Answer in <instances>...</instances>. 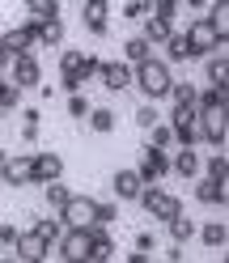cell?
<instances>
[{"mask_svg":"<svg viewBox=\"0 0 229 263\" xmlns=\"http://www.w3.org/2000/svg\"><path fill=\"white\" fill-rule=\"evenodd\" d=\"M64 110H68V119H85V115H89V98L85 93H68V102H64Z\"/></svg>","mask_w":229,"mask_h":263,"instance_id":"obj_39","label":"cell"},{"mask_svg":"<svg viewBox=\"0 0 229 263\" xmlns=\"http://www.w3.org/2000/svg\"><path fill=\"white\" fill-rule=\"evenodd\" d=\"M110 255H115L110 225H89V263H106Z\"/></svg>","mask_w":229,"mask_h":263,"instance_id":"obj_17","label":"cell"},{"mask_svg":"<svg viewBox=\"0 0 229 263\" xmlns=\"http://www.w3.org/2000/svg\"><path fill=\"white\" fill-rule=\"evenodd\" d=\"M149 132V144H161V149H174V127L166 123V115H161V119L153 123V127H144Z\"/></svg>","mask_w":229,"mask_h":263,"instance_id":"obj_34","label":"cell"},{"mask_svg":"<svg viewBox=\"0 0 229 263\" xmlns=\"http://www.w3.org/2000/svg\"><path fill=\"white\" fill-rule=\"evenodd\" d=\"M93 204H98L93 195H77V191H72L55 217H60L64 229H89V225H93Z\"/></svg>","mask_w":229,"mask_h":263,"instance_id":"obj_7","label":"cell"},{"mask_svg":"<svg viewBox=\"0 0 229 263\" xmlns=\"http://www.w3.org/2000/svg\"><path fill=\"white\" fill-rule=\"evenodd\" d=\"M195 102L204 110H229V85H200Z\"/></svg>","mask_w":229,"mask_h":263,"instance_id":"obj_25","label":"cell"},{"mask_svg":"<svg viewBox=\"0 0 229 263\" xmlns=\"http://www.w3.org/2000/svg\"><path fill=\"white\" fill-rule=\"evenodd\" d=\"M200 174L204 178H225L229 183V157H225V149H212L208 157H200Z\"/></svg>","mask_w":229,"mask_h":263,"instance_id":"obj_28","label":"cell"},{"mask_svg":"<svg viewBox=\"0 0 229 263\" xmlns=\"http://www.w3.org/2000/svg\"><path fill=\"white\" fill-rule=\"evenodd\" d=\"M119 17H123L127 26H140V17H149V0H123Z\"/></svg>","mask_w":229,"mask_h":263,"instance_id":"obj_35","label":"cell"},{"mask_svg":"<svg viewBox=\"0 0 229 263\" xmlns=\"http://www.w3.org/2000/svg\"><path fill=\"white\" fill-rule=\"evenodd\" d=\"M204 17L221 30V34H229V0H212V5H204Z\"/></svg>","mask_w":229,"mask_h":263,"instance_id":"obj_33","label":"cell"},{"mask_svg":"<svg viewBox=\"0 0 229 263\" xmlns=\"http://www.w3.org/2000/svg\"><path fill=\"white\" fill-rule=\"evenodd\" d=\"M149 55H153V43L149 39H144V34H127V43H123V60L127 64H140Z\"/></svg>","mask_w":229,"mask_h":263,"instance_id":"obj_30","label":"cell"},{"mask_svg":"<svg viewBox=\"0 0 229 263\" xmlns=\"http://www.w3.org/2000/svg\"><path fill=\"white\" fill-rule=\"evenodd\" d=\"M34 89H39V98H43V102H51V98H55V93H60V89H55V85H47V81H39V85H34Z\"/></svg>","mask_w":229,"mask_h":263,"instance_id":"obj_43","label":"cell"},{"mask_svg":"<svg viewBox=\"0 0 229 263\" xmlns=\"http://www.w3.org/2000/svg\"><path fill=\"white\" fill-rule=\"evenodd\" d=\"M132 85L140 89V98H149V102H166V93L174 85V64H166L153 51L149 60L132 64Z\"/></svg>","mask_w":229,"mask_h":263,"instance_id":"obj_1","label":"cell"},{"mask_svg":"<svg viewBox=\"0 0 229 263\" xmlns=\"http://www.w3.org/2000/svg\"><path fill=\"white\" fill-rule=\"evenodd\" d=\"M51 259L60 263H89V229H64L51 246Z\"/></svg>","mask_w":229,"mask_h":263,"instance_id":"obj_5","label":"cell"},{"mask_svg":"<svg viewBox=\"0 0 229 263\" xmlns=\"http://www.w3.org/2000/svg\"><path fill=\"white\" fill-rule=\"evenodd\" d=\"M98 72H102V60L98 55L77 51V47H60V89L64 93L85 89L89 81H98Z\"/></svg>","mask_w":229,"mask_h":263,"instance_id":"obj_2","label":"cell"},{"mask_svg":"<svg viewBox=\"0 0 229 263\" xmlns=\"http://www.w3.org/2000/svg\"><path fill=\"white\" fill-rule=\"evenodd\" d=\"M183 34H187V43H191V60H204V55L217 51V47H229V34H221L204 13H195V22L183 30Z\"/></svg>","mask_w":229,"mask_h":263,"instance_id":"obj_4","label":"cell"},{"mask_svg":"<svg viewBox=\"0 0 229 263\" xmlns=\"http://www.w3.org/2000/svg\"><path fill=\"white\" fill-rule=\"evenodd\" d=\"M0 110H22V89L13 85L5 77V85H0Z\"/></svg>","mask_w":229,"mask_h":263,"instance_id":"obj_37","label":"cell"},{"mask_svg":"<svg viewBox=\"0 0 229 263\" xmlns=\"http://www.w3.org/2000/svg\"><path fill=\"white\" fill-rule=\"evenodd\" d=\"M0 51H5L9 60H13V55H26V51H34V39H30L22 26H13V30L0 34Z\"/></svg>","mask_w":229,"mask_h":263,"instance_id":"obj_22","label":"cell"},{"mask_svg":"<svg viewBox=\"0 0 229 263\" xmlns=\"http://www.w3.org/2000/svg\"><path fill=\"white\" fill-rule=\"evenodd\" d=\"M68 30H64V17H47L39 22V47H64Z\"/></svg>","mask_w":229,"mask_h":263,"instance_id":"obj_26","label":"cell"},{"mask_svg":"<svg viewBox=\"0 0 229 263\" xmlns=\"http://www.w3.org/2000/svg\"><path fill=\"white\" fill-rule=\"evenodd\" d=\"M204 85H229V60H225V47H217L212 55H204Z\"/></svg>","mask_w":229,"mask_h":263,"instance_id":"obj_20","label":"cell"},{"mask_svg":"<svg viewBox=\"0 0 229 263\" xmlns=\"http://www.w3.org/2000/svg\"><path fill=\"white\" fill-rule=\"evenodd\" d=\"M81 26L102 39L110 30V0H81Z\"/></svg>","mask_w":229,"mask_h":263,"instance_id":"obj_13","label":"cell"},{"mask_svg":"<svg viewBox=\"0 0 229 263\" xmlns=\"http://www.w3.org/2000/svg\"><path fill=\"white\" fill-rule=\"evenodd\" d=\"M0 85H5V77H0Z\"/></svg>","mask_w":229,"mask_h":263,"instance_id":"obj_49","label":"cell"},{"mask_svg":"<svg viewBox=\"0 0 229 263\" xmlns=\"http://www.w3.org/2000/svg\"><path fill=\"white\" fill-rule=\"evenodd\" d=\"M195 123H200V144H208V149H225V136H229V110H204V106H200Z\"/></svg>","mask_w":229,"mask_h":263,"instance_id":"obj_6","label":"cell"},{"mask_svg":"<svg viewBox=\"0 0 229 263\" xmlns=\"http://www.w3.org/2000/svg\"><path fill=\"white\" fill-rule=\"evenodd\" d=\"M0 183L5 187H30V153H9L0 166Z\"/></svg>","mask_w":229,"mask_h":263,"instance_id":"obj_15","label":"cell"},{"mask_svg":"<svg viewBox=\"0 0 229 263\" xmlns=\"http://www.w3.org/2000/svg\"><path fill=\"white\" fill-rule=\"evenodd\" d=\"M166 259H170V263H178V259H183V242H170V251H166Z\"/></svg>","mask_w":229,"mask_h":263,"instance_id":"obj_45","label":"cell"},{"mask_svg":"<svg viewBox=\"0 0 229 263\" xmlns=\"http://www.w3.org/2000/svg\"><path fill=\"white\" fill-rule=\"evenodd\" d=\"M5 157H9V153H5V149H0V166H5Z\"/></svg>","mask_w":229,"mask_h":263,"instance_id":"obj_48","label":"cell"},{"mask_svg":"<svg viewBox=\"0 0 229 263\" xmlns=\"http://www.w3.org/2000/svg\"><path fill=\"white\" fill-rule=\"evenodd\" d=\"M98 81H102L110 93L132 89V64H127V60H102V72H98Z\"/></svg>","mask_w":229,"mask_h":263,"instance_id":"obj_14","label":"cell"},{"mask_svg":"<svg viewBox=\"0 0 229 263\" xmlns=\"http://www.w3.org/2000/svg\"><path fill=\"white\" fill-rule=\"evenodd\" d=\"M140 187H144V178H140L136 170H115V178H110V191H115V200H132V204H136Z\"/></svg>","mask_w":229,"mask_h":263,"instance_id":"obj_19","label":"cell"},{"mask_svg":"<svg viewBox=\"0 0 229 263\" xmlns=\"http://www.w3.org/2000/svg\"><path fill=\"white\" fill-rule=\"evenodd\" d=\"M30 229L47 242V259H51V246L60 242V234H64V225H60V217H39V221H30Z\"/></svg>","mask_w":229,"mask_h":263,"instance_id":"obj_29","label":"cell"},{"mask_svg":"<svg viewBox=\"0 0 229 263\" xmlns=\"http://www.w3.org/2000/svg\"><path fill=\"white\" fill-rule=\"evenodd\" d=\"M191 195H195V204H200V208H225L229 204V183H225V178L195 174L191 178Z\"/></svg>","mask_w":229,"mask_h":263,"instance_id":"obj_8","label":"cell"},{"mask_svg":"<svg viewBox=\"0 0 229 263\" xmlns=\"http://www.w3.org/2000/svg\"><path fill=\"white\" fill-rule=\"evenodd\" d=\"M26 13L34 22H47V17H64V9H60V0H22Z\"/></svg>","mask_w":229,"mask_h":263,"instance_id":"obj_32","label":"cell"},{"mask_svg":"<svg viewBox=\"0 0 229 263\" xmlns=\"http://www.w3.org/2000/svg\"><path fill=\"white\" fill-rule=\"evenodd\" d=\"M132 119H136V127H153V123L161 119V110H157V102H149V98H144V102L136 106V115H132Z\"/></svg>","mask_w":229,"mask_h":263,"instance_id":"obj_38","label":"cell"},{"mask_svg":"<svg viewBox=\"0 0 229 263\" xmlns=\"http://www.w3.org/2000/svg\"><path fill=\"white\" fill-rule=\"evenodd\" d=\"M153 255H144V251H127V263H149Z\"/></svg>","mask_w":229,"mask_h":263,"instance_id":"obj_46","label":"cell"},{"mask_svg":"<svg viewBox=\"0 0 229 263\" xmlns=\"http://www.w3.org/2000/svg\"><path fill=\"white\" fill-rule=\"evenodd\" d=\"M136 174L144 178V183H166V174H170V149H161V144H144Z\"/></svg>","mask_w":229,"mask_h":263,"instance_id":"obj_9","label":"cell"},{"mask_svg":"<svg viewBox=\"0 0 229 263\" xmlns=\"http://www.w3.org/2000/svg\"><path fill=\"white\" fill-rule=\"evenodd\" d=\"M85 123H89V132H93V136H110V132L119 127V115H115L110 106H89Z\"/></svg>","mask_w":229,"mask_h":263,"instance_id":"obj_23","label":"cell"},{"mask_svg":"<svg viewBox=\"0 0 229 263\" xmlns=\"http://www.w3.org/2000/svg\"><path fill=\"white\" fill-rule=\"evenodd\" d=\"M200 144H174V153H170V174L174 178H183V183H191L195 174H200Z\"/></svg>","mask_w":229,"mask_h":263,"instance_id":"obj_11","label":"cell"},{"mask_svg":"<svg viewBox=\"0 0 229 263\" xmlns=\"http://www.w3.org/2000/svg\"><path fill=\"white\" fill-rule=\"evenodd\" d=\"M115 221H119V200L93 204V225H115Z\"/></svg>","mask_w":229,"mask_h":263,"instance_id":"obj_36","label":"cell"},{"mask_svg":"<svg viewBox=\"0 0 229 263\" xmlns=\"http://www.w3.org/2000/svg\"><path fill=\"white\" fill-rule=\"evenodd\" d=\"M161 47H166V55H161L166 64H191V43H187L183 30H174V34L161 43Z\"/></svg>","mask_w":229,"mask_h":263,"instance_id":"obj_24","label":"cell"},{"mask_svg":"<svg viewBox=\"0 0 229 263\" xmlns=\"http://www.w3.org/2000/svg\"><path fill=\"white\" fill-rule=\"evenodd\" d=\"M51 178H64V157L51 149L30 153V183H51Z\"/></svg>","mask_w":229,"mask_h":263,"instance_id":"obj_12","label":"cell"},{"mask_svg":"<svg viewBox=\"0 0 229 263\" xmlns=\"http://www.w3.org/2000/svg\"><path fill=\"white\" fill-rule=\"evenodd\" d=\"M195 238H200V246H208V251H225L229 242V225L225 221H195Z\"/></svg>","mask_w":229,"mask_h":263,"instance_id":"obj_18","label":"cell"},{"mask_svg":"<svg viewBox=\"0 0 229 263\" xmlns=\"http://www.w3.org/2000/svg\"><path fill=\"white\" fill-rule=\"evenodd\" d=\"M17 238H22V229L13 225V221L0 225V251H13V246H17Z\"/></svg>","mask_w":229,"mask_h":263,"instance_id":"obj_40","label":"cell"},{"mask_svg":"<svg viewBox=\"0 0 229 263\" xmlns=\"http://www.w3.org/2000/svg\"><path fill=\"white\" fill-rule=\"evenodd\" d=\"M136 251L153 255V251H157V238H153V234H136Z\"/></svg>","mask_w":229,"mask_h":263,"instance_id":"obj_41","label":"cell"},{"mask_svg":"<svg viewBox=\"0 0 229 263\" xmlns=\"http://www.w3.org/2000/svg\"><path fill=\"white\" fill-rule=\"evenodd\" d=\"M9 81H13L22 93H26V89H34L39 81H43V64H39V55H34V51L13 55V64H9Z\"/></svg>","mask_w":229,"mask_h":263,"instance_id":"obj_10","label":"cell"},{"mask_svg":"<svg viewBox=\"0 0 229 263\" xmlns=\"http://www.w3.org/2000/svg\"><path fill=\"white\" fill-rule=\"evenodd\" d=\"M68 195H72V191H68V183H64V178H51V183H43V200H47V208H51V212H60Z\"/></svg>","mask_w":229,"mask_h":263,"instance_id":"obj_31","label":"cell"},{"mask_svg":"<svg viewBox=\"0 0 229 263\" xmlns=\"http://www.w3.org/2000/svg\"><path fill=\"white\" fill-rule=\"evenodd\" d=\"M166 234H170V242H195V217H187V212H178V217H170L166 221Z\"/></svg>","mask_w":229,"mask_h":263,"instance_id":"obj_27","label":"cell"},{"mask_svg":"<svg viewBox=\"0 0 229 263\" xmlns=\"http://www.w3.org/2000/svg\"><path fill=\"white\" fill-rule=\"evenodd\" d=\"M140 34L149 39L153 47H161V43L174 34V22H170V17H157V13H149V17H140Z\"/></svg>","mask_w":229,"mask_h":263,"instance_id":"obj_21","label":"cell"},{"mask_svg":"<svg viewBox=\"0 0 229 263\" xmlns=\"http://www.w3.org/2000/svg\"><path fill=\"white\" fill-rule=\"evenodd\" d=\"M9 64H13V60H9L5 51H0V77H5V72H9Z\"/></svg>","mask_w":229,"mask_h":263,"instance_id":"obj_47","label":"cell"},{"mask_svg":"<svg viewBox=\"0 0 229 263\" xmlns=\"http://www.w3.org/2000/svg\"><path fill=\"white\" fill-rule=\"evenodd\" d=\"M136 204L149 212L153 221H161V225H166L170 217H178V212H187V208H183V200H178L174 191H166L161 183H144V187H140V195H136Z\"/></svg>","mask_w":229,"mask_h":263,"instance_id":"obj_3","label":"cell"},{"mask_svg":"<svg viewBox=\"0 0 229 263\" xmlns=\"http://www.w3.org/2000/svg\"><path fill=\"white\" fill-rule=\"evenodd\" d=\"M39 119H43L39 106H26V110H22V123H39Z\"/></svg>","mask_w":229,"mask_h":263,"instance_id":"obj_44","label":"cell"},{"mask_svg":"<svg viewBox=\"0 0 229 263\" xmlns=\"http://www.w3.org/2000/svg\"><path fill=\"white\" fill-rule=\"evenodd\" d=\"M9 255L22 259V263H43L47 259V242L34 234V229H22V238H17V246H13Z\"/></svg>","mask_w":229,"mask_h":263,"instance_id":"obj_16","label":"cell"},{"mask_svg":"<svg viewBox=\"0 0 229 263\" xmlns=\"http://www.w3.org/2000/svg\"><path fill=\"white\" fill-rule=\"evenodd\" d=\"M22 140L34 149V144H39V123H22Z\"/></svg>","mask_w":229,"mask_h":263,"instance_id":"obj_42","label":"cell"}]
</instances>
